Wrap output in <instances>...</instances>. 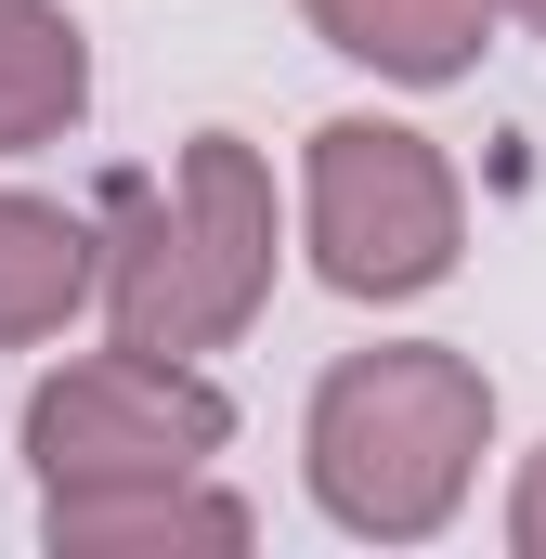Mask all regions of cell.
Returning <instances> with one entry per match:
<instances>
[{
	"mask_svg": "<svg viewBox=\"0 0 546 559\" xmlns=\"http://www.w3.org/2000/svg\"><path fill=\"white\" fill-rule=\"evenodd\" d=\"M79 312H105V209L0 182V352L66 338Z\"/></svg>",
	"mask_w": 546,
	"mask_h": 559,
	"instance_id": "obj_6",
	"label": "cell"
},
{
	"mask_svg": "<svg viewBox=\"0 0 546 559\" xmlns=\"http://www.w3.org/2000/svg\"><path fill=\"white\" fill-rule=\"evenodd\" d=\"M299 248L365 312L429 299L468 261V182L416 118H325L299 143Z\"/></svg>",
	"mask_w": 546,
	"mask_h": 559,
	"instance_id": "obj_3",
	"label": "cell"
},
{
	"mask_svg": "<svg viewBox=\"0 0 546 559\" xmlns=\"http://www.w3.org/2000/svg\"><path fill=\"white\" fill-rule=\"evenodd\" d=\"M482 455H495V378L455 338L339 352L299 404V481H312L325 534H352V547L455 534V508L482 495Z\"/></svg>",
	"mask_w": 546,
	"mask_h": 559,
	"instance_id": "obj_2",
	"label": "cell"
},
{
	"mask_svg": "<svg viewBox=\"0 0 546 559\" xmlns=\"http://www.w3.org/2000/svg\"><path fill=\"white\" fill-rule=\"evenodd\" d=\"M495 13H508V26H534V39H546V0H495Z\"/></svg>",
	"mask_w": 546,
	"mask_h": 559,
	"instance_id": "obj_10",
	"label": "cell"
},
{
	"mask_svg": "<svg viewBox=\"0 0 546 559\" xmlns=\"http://www.w3.org/2000/svg\"><path fill=\"white\" fill-rule=\"evenodd\" d=\"M261 534V508L235 495V481H209V468H156V481H66V495H39V547L52 559H235Z\"/></svg>",
	"mask_w": 546,
	"mask_h": 559,
	"instance_id": "obj_5",
	"label": "cell"
},
{
	"mask_svg": "<svg viewBox=\"0 0 546 559\" xmlns=\"http://www.w3.org/2000/svg\"><path fill=\"white\" fill-rule=\"evenodd\" d=\"M92 118V26L66 0H0V156H39Z\"/></svg>",
	"mask_w": 546,
	"mask_h": 559,
	"instance_id": "obj_8",
	"label": "cell"
},
{
	"mask_svg": "<svg viewBox=\"0 0 546 559\" xmlns=\"http://www.w3.org/2000/svg\"><path fill=\"white\" fill-rule=\"evenodd\" d=\"M299 26H312L339 66L391 79V92H455L508 13H495V0H299Z\"/></svg>",
	"mask_w": 546,
	"mask_h": 559,
	"instance_id": "obj_7",
	"label": "cell"
},
{
	"mask_svg": "<svg viewBox=\"0 0 546 559\" xmlns=\"http://www.w3.org/2000/svg\"><path fill=\"white\" fill-rule=\"evenodd\" d=\"M13 442H26L39 495H66V481H156V468H222L235 391H222L209 365H182V352L105 338V352L52 365V378L26 391V429H13Z\"/></svg>",
	"mask_w": 546,
	"mask_h": 559,
	"instance_id": "obj_4",
	"label": "cell"
},
{
	"mask_svg": "<svg viewBox=\"0 0 546 559\" xmlns=\"http://www.w3.org/2000/svg\"><path fill=\"white\" fill-rule=\"evenodd\" d=\"M105 338H143V352H235L273 312V274H286V209H273V169L248 131H195L156 169H118L105 195Z\"/></svg>",
	"mask_w": 546,
	"mask_h": 559,
	"instance_id": "obj_1",
	"label": "cell"
},
{
	"mask_svg": "<svg viewBox=\"0 0 546 559\" xmlns=\"http://www.w3.org/2000/svg\"><path fill=\"white\" fill-rule=\"evenodd\" d=\"M508 547H521V559H546V442L521 455V481H508Z\"/></svg>",
	"mask_w": 546,
	"mask_h": 559,
	"instance_id": "obj_9",
	"label": "cell"
}]
</instances>
